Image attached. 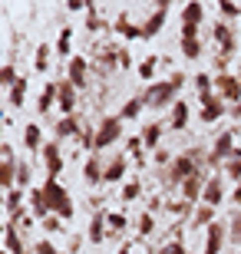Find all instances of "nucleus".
Masks as SVG:
<instances>
[{
	"instance_id": "nucleus-1",
	"label": "nucleus",
	"mask_w": 241,
	"mask_h": 254,
	"mask_svg": "<svg viewBox=\"0 0 241 254\" xmlns=\"http://www.w3.org/2000/svg\"><path fill=\"white\" fill-rule=\"evenodd\" d=\"M188 83L185 73H172L168 79H156V83L146 86V93H142V99H146V109H172V106L178 103V93H182V86Z\"/></svg>"
},
{
	"instance_id": "nucleus-2",
	"label": "nucleus",
	"mask_w": 241,
	"mask_h": 254,
	"mask_svg": "<svg viewBox=\"0 0 241 254\" xmlns=\"http://www.w3.org/2000/svg\"><path fill=\"white\" fill-rule=\"evenodd\" d=\"M43 195H47V201H50V211H53L56 218H63V221H70V218L76 215V205H73V195L66 191V185L60 179H47L43 185Z\"/></svg>"
},
{
	"instance_id": "nucleus-3",
	"label": "nucleus",
	"mask_w": 241,
	"mask_h": 254,
	"mask_svg": "<svg viewBox=\"0 0 241 254\" xmlns=\"http://www.w3.org/2000/svg\"><path fill=\"white\" fill-rule=\"evenodd\" d=\"M235 126L232 129H222L218 132V135H215V142H212V149H208V159H205V165H208V169H222L225 162L232 159V152L238 149V145H235Z\"/></svg>"
},
{
	"instance_id": "nucleus-4",
	"label": "nucleus",
	"mask_w": 241,
	"mask_h": 254,
	"mask_svg": "<svg viewBox=\"0 0 241 254\" xmlns=\"http://www.w3.org/2000/svg\"><path fill=\"white\" fill-rule=\"evenodd\" d=\"M122 119L119 116H102L99 126H96V152H106L109 145H116V142L122 139Z\"/></svg>"
},
{
	"instance_id": "nucleus-5",
	"label": "nucleus",
	"mask_w": 241,
	"mask_h": 254,
	"mask_svg": "<svg viewBox=\"0 0 241 254\" xmlns=\"http://www.w3.org/2000/svg\"><path fill=\"white\" fill-rule=\"evenodd\" d=\"M212 40L218 43V57L235 60V53H238V33H235V27L228 23V20H218V23H215Z\"/></svg>"
},
{
	"instance_id": "nucleus-6",
	"label": "nucleus",
	"mask_w": 241,
	"mask_h": 254,
	"mask_svg": "<svg viewBox=\"0 0 241 254\" xmlns=\"http://www.w3.org/2000/svg\"><path fill=\"white\" fill-rule=\"evenodd\" d=\"M0 189L3 191H10V189H17V172H20V162H17V155H13V145L10 142H3L0 145Z\"/></svg>"
},
{
	"instance_id": "nucleus-7",
	"label": "nucleus",
	"mask_w": 241,
	"mask_h": 254,
	"mask_svg": "<svg viewBox=\"0 0 241 254\" xmlns=\"http://www.w3.org/2000/svg\"><path fill=\"white\" fill-rule=\"evenodd\" d=\"M198 103H202L198 119H202L205 126H208V123H218V119H222V116H228V109H232V106L225 103L218 93H202V96H198Z\"/></svg>"
},
{
	"instance_id": "nucleus-8",
	"label": "nucleus",
	"mask_w": 241,
	"mask_h": 254,
	"mask_svg": "<svg viewBox=\"0 0 241 254\" xmlns=\"http://www.w3.org/2000/svg\"><path fill=\"white\" fill-rule=\"evenodd\" d=\"M215 93L222 96L228 106L241 103V76H235V73H215Z\"/></svg>"
},
{
	"instance_id": "nucleus-9",
	"label": "nucleus",
	"mask_w": 241,
	"mask_h": 254,
	"mask_svg": "<svg viewBox=\"0 0 241 254\" xmlns=\"http://www.w3.org/2000/svg\"><path fill=\"white\" fill-rule=\"evenodd\" d=\"M27 189H10V191H3V211H7V221H13L17 225L20 218L27 215Z\"/></svg>"
},
{
	"instance_id": "nucleus-10",
	"label": "nucleus",
	"mask_w": 241,
	"mask_h": 254,
	"mask_svg": "<svg viewBox=\"0 0 241 254\" xmlns=\"http://www.w3.org/2000/svg\"><path fill=\"white\" fill-rule=\"evenodd\" d=\"M40 159H43V169H47V179H60V172H63V152H60V142L50 139L40 152Z\"/></svg>"
},
{
	"instance_id": "nucleus-11",
	"label": "nucleus",
	"mask_w": 241,
	"mask_h": 254,
	"mask_svg": "<svg viewBox=\"0 0 241 254\" xmlns=\"http://www.w3.org/2000/svg\"><path fill=\"white\" fill-rule=\"evenodd\" d=\"M66 79L76 86V89H86L89 86V60L83 53H76L70 63H66Z\"/></svg>"
},
{
	"instance_id": "nucleus-12",
	"label": "nucleus",
	"mask_w": 241,
	"mask_h": 254,
	"mask_svg": "<svg viewBox=\"0 0 241 254\" xmlns=\"http://www.w3.org/2000/svg\"><path fill=\"white\" fill-rule=\"evenodd\" d=\"M3 251L7 254H30L27 241L20 235V228L13 225V221H7V218H3Z\"/></svg>"
},
{
	"instance_id": "nucleus-13",
	"label": "nucleus",
	"mask_w": 241,
	"mask_h": 254,
	"mask_svg": "<svg viewBox=\"0 0 241 254\" xmlns=\"http://www.w3.org/2000/svg\"><path fill=\"white\" fill-rule=\"evenodd\" d=\"M83 179H86V185H93V189H99V185H102V179H106V165H102V155H99V152L86 155V162H83Z\"/></svg>"
},
{
	"instance_id": "nucleus-14",
	"label": "nucleus",
	"mask_w": 241,
	"mask_h": 254,
	"mask_svg": "<svg viewBox=\"0 0 241 254\" xmlns=\"http://www.w3.org/2000/svg\"><path fill=\"white\" fill-rule=\"evenodd\" d=\"M225 235H228V228H225L222 221H212V225L205 228V251L202 254H222Z\"/></svg>"
},
{
	"instance_id": "nucleus-15",
	"label": "nucleus",
	"mask_w": 241,
	"mask_h": 254,
	"mask_svg": "<svg viewBox=\"0 0 241 254\" xmlns=\"http://www.w3.org/2000/svg\"><path fill=\"white\" fill-rule=\"evenodd\" d=\"M56 83H60V99H56V109H60L63 116H76V93H80V89H76L70 79H56Z\"/></svg>"
},
{
	"instance_id": "nucleus-16",
	"label": "nucleus",
	"mask_w": 241,
	"mask_h": 254,
	"mask_svg": "<svg viewBox=\"0 0 241 254\" xmlns=\"http://www.w3.org/2000/svg\"><path fill=\"white\" fill-rule=\"evenodd\" d=\"M225 201V179L215 172V175H208V182H205V195H202V205H212L218 208Z\"/></svg>"
},
{
	"instance_id": "nucleus-17",
	"label": "nucleus",
	"mask_w": 241,
	"mask_h": 254,
	"mask_svg": "<svg viewBox=\"0 0 241 254\" xmlns=\"http://www.w3.org/2000/svg\"><path fill=\"white\" fill-rule=\"evenodd\" d=\"M27 201H30V215L40 218V221H47V218L53 215V211H50L47 195H43V189H30V191H27Z\"/></svg>"
},
{
	"instance_id": "nucleus-18",
	"label": "nucleus",
	"mask_w": 241,
	"mask_h": 254,
	"mask_svg": "<svg viewBox=\"0 0 241 254\" xmlns=\"http://www.w3.org/2000/svg\"><path fill=\"white\" fill-rule=\"evenodd\" d=\"M165 17H168V0H159V10L146 20V23H142V37H146V40H149V37H156L159 30L165 27Z\"/></svg>"
},
{
	"instance_id": "nucleus-19",
	"label": "nucleus",
	"mask_w": 241,
	"mask_h": 254,
	"mask_svg": "<svg viewBox=\"0 0 241 254\" xmlns=\"http://www.w3.org/2000/svg\"><path fill=\"white\" fill-rule=\"evenodd\" d=\"M53 132H56V139H80L83 119H80V116H63V119L53 126Z\"/></svg>"
},
{
	"instance_id": "nucleus-20",
	"label": "nucleus",
	"mask_w": 241,
	"mask_h": 254,
	"mask_svg": "<svg viewBox=\"0 0 241 254\" xmlns=\"http://www.w3.org/2000/svg\"><path fill=\"white\" fill-rule=\"evenodd\" d=\"M205 182H208V175H192V179L182 182V198H185L188 205L202 201V195H205Z\"/></svg>"
},
{
	"instance_id": "nucleus-21",
	"label": "nucleus",
	"mask_w": 241,
	"mask_h": 254,
	"mask_svg": "<svg viewBox=\"0 0 241 254\" xmlns=\"http://www.w3.org/2000/svg\"><path fill=\"white\" fill-rule=\"evenodd\" d=\"M126 172H129V155H116V159L106 165V179H102V185H116V182H122Z\"/></svg>"
},
{
	"instance_id": "nucleus-22",
	"label": "nucleus",
	"mask_w": 241,
	"mask_h": 254,
	"mask_svg": "<svg viewBox=\"0 0 241 254\" xmlns=\"http://www.w3.org/2000/svg\"><path fill=\"white\" fill-rule=\"evenodd\" d=\"M56 99H60V83H56V79H47L43 93H40V103H37V113L40 116H50V109L56 106Z\"/></svg>"
},
{
	"instance_id": "nucleus-23",
	"label": "nucleus",
	"mask_w": 241,
	"mask_h": 254,
	"mask_svg": "<svg viewBox=\"0 0 241 254\" xmlns=\"http://www.w3.org/2000/svg\"><path fill=\"white\" fill-rule=\"evenodd\" d=\"M23 145H27V152H33V155H40L43 152V129H40L37 123H27L23 126Z\"/></svg>"
},
{
	"instance_id": "nucleus-24",
	"label": "nucleus",
	"mask_w": 241,
	"mask_h": 254,
	"mask_svg": "<svg viewBox=\"0 0 241 254\" xmlns=\"http://www.w3.org/2000/svg\"><path fill=\"white\" fill-rule=\"evenodd\" d=\"M109 238V225H106V211H93L89 218V241L93 245H102Z\"/></svg>"
},
{
	"instance_id": "nucleus-25",
	"label": "nucleus",
	"mask_w": 241,
	"mask_h": 254,
	"mask_svg": "<svg viewBox=\"0 0 241 254\" xmlns=\"http://www.w3.org/2000/svg\"><path fill=\"white\" fill-rule=\"evenodd\" d=\"M162 129H165V126L159 123V119H152V123L142 126L139 135H142V142H146V149H149V152H156V149H159V142H162Z\"/></svg>"
},
{
	"instance_id": "nucleus-26",
	"label": "nucleus",
	"mask_w": 241,
	"mask_h": 254,
	"mask_svg": "<svg viewBox=\"0 0 241 254\" xmlns=\"http://www.w3.org/2000/svg\"><path fill=\"white\" fill-rule=\"evenodd\" d=\"M188 106H185V99H178L175 106H172V116H168V129H175V132H185V126H188Z\"/></svg>"
},
{
	"instance_id": "nucleus-27",
	"label": "nucleus",
	"mask_w": 241,
	"mask_h": 254,
	"mask_svg": "<svg viewBox=\"0 0 241 254\" xmlns=\"http://www.w3.org/2000/svg\"><path fill=\"white\" fill-rule=\"evenodd\" d=\"M23 99H27V76H20L17 83L7 89V106H10V109H20Z\"/></svg>"
},
{
	"instance_id": "nucleus-28",
	"label": "nucleus",
	"mask_w": 241,
	"mask_h": 254,
	"mask_svg": "<svg viewBox=\"0 0 241 254\" xmlns=\"http://www.w3.org/2000/svg\"><path fill=\"white\" fill-rule=\"evenodd\" d=\"M142 109H146V99H142V96H132V99H126V103L119 106V113H116V116L126 123V119H139Z\"/></svg>"
},
{
	"instance_id": "nucleus-29",
	"label": "nucleus",
	"mask_w": 241,
	"mask_h": 254,
	"mask_svg": "<svg viewBox=\"0 0 241 254\" xmlns=\"http://www.w3.org/2000/svg\"><path fill=\"white\" fill-rule=\"evenodd\" d=\"M202 20H205V7L198 3V0H192V3L182 7V23H188V27H202Z\"/></svg>"
},
{
	"instance_id": "nucleus-30",
	"label": "nucleus",
	"mask_w": 241,
	"mask_h": 254,
	"mask_svg": "<svg viewBox=\"0 0 241 254\" xmlns=\"http://www.w3.org/2000/svg\"><path fill=\"white\" fill-rule=\"evenodd\" d=\"M116 33H119L122 40H146V37H142V27H136V23H132L126 13L116 20Z\"/></svg>"
},
{
	"instance_id": "nucleus-31",
	"label": "nucleus",
	"mask_w": 241,
	"mask_h": 254,
	"mask_svg": "<svg viewBox=\"0 0 241 254\" xmlns=\"http://www.w3.org/2000/svg\"><path fill=\"white\" fill-rule=\"evenodd\" d=\"M56 53L66 60H73V27H60V37H56Z\"/></svg>"
},
{
	"instance_id": "nucleus-32",
	"label": "nucleus",
	"mask_w": 241,
	"mask_h": 254,
	"mask_svg": "<svg viewBox=\"0 0 241 254\" xmlns=\"http://www.w3.org/2000/svg\"><path fill=\"white\" fill-rule=\"evenodd\" d=\"M215 211H218V208H212V205H198L195 208V215H192V228H208L212 225V221H218V218H215Z\"/></svg>"
},
{
	"instance_id": "nucleus-33",
	"label": "nucleus",
	"mask_w": 241,
	"mask_h": 254,
	"mask_svg": "<svg viewBox=\"0 0 241 254\" xmlns=\"http://www.w3.org/2000/svg\"><path fill=\"white\" fill-rule=\"evenodd\" d=\"M102 27H109V23H106V17H99V7H96V3H89V10H86V30H89V33H99Z\"/></svg>"
},
{
	"instance_id": "nucleus-34",
	"label": "nucleus",
	"mask_w": 241,
	"mask_h": 254,
	"mask_svg": "<svg viewBox=\"0 0 241 254\" xmlns=\"http://www.w3.org/2000/svg\"><path fill=\"white\" fill-rule=\"evenodd\" d=\"M106 225H109V238H116L119 231H126V228H129V218L119 215V211H106Z\"/></svg>"
},
{
	"instance_id": "nucleus-35",
	"label": "nucleus",
	"mask_w": 241,
	"mask_h": 254,
	"mask_svg": "<svg viewBox=\"0 0 241 254\" xmlns=\"http://www.w3.org/2000/svg\"><path fill=\"white\" fill-rule=\"evenodd\" d=\"M222 172H225V175H228L232 182H241V149L232 152V159L222 165Z\"/></svg>"
},
{
	"instance_id": "nucleus-36",
	"label": "nucleus",
	"mask_w": 241,
	"mask_h": 254,
	"mask_svg": "<svg viewBox=\"0 0 241 254\" xmlns=\"http://www.w3.org/2000/svg\"><path fill=\"white\" fill-rule=\"evenodd\" d=\"M17 66H13V60H3V66H0V86H3V93H7L10 86L17 83Z\"/></svg>"
},
{
	"instance_id": "nucleus-37",
	"label": "nucleus",
	"mask_w": 241,
	"mask_h": 254,
	"mask_svg": "<svg viewBox=\"0 0 241 254\" xmlns=\"http://www.w3.org/2000/svg\"><path fill=\"white\" fill-rule=\"evenodd\" d=\"M192 83H195V89H198V96H202V93H215V76L208 73V69L195 73V76H192Z\"/></svg>"
},
{
	"instance_id": "nucleus-38",
	"label": "nucleus",
	"mask_w": 241,
	"mask_h": 254,
	"mask_svg": "<svg viewBox=\"0 0 241 254\" xmlns=\"http://www.w3.org/2000/svg\"><path fill=\"white\" fill-rule=\"evenodd\" d=\"M159 63H162V60H159L156 53H149V57H146V60H142V63H139V79H146V83H149V79L156 76Z\"/></svg>"
},
{
	"instance_id": "nucleus-39",
	"label": "nucleus",
	"mask_w": 241,
	"mask_h": 254,
	"mask_svg": "<svg viewBox=\"0 0 241 254\" xmlns=\"http://www.w3.org/2000/svg\"><path fill=\"white\" fill-rule=\"evenodd\" d=\"M50 53H53L50 43H40L37 47V60H33V69H37V73H47L50 69Z\"/></svg>"
},
{
	"instance_id": "nucleus-40",
	"label": "nucleus",
	"mask_w": 241,
	"mask_h": 254,
	"mask_svg": "<svg viewBox=\"0 0 241 254\" xmlns=\"http://www.w3.org/2000/svg\"><path fill=\"white\" fill-rule=\"evenodd\" d=\"M202 53H205L202 40H182V57H185V60H198Z\"/></svg>"
},
{
	"instance_id": "nucleus-41",
	"label": "nucleus",
	"mask_w": 241,
	"mask_h": 254,
	"mask_svg": "<svg viewBox=\"0 0 241 254\" xmlns=\"http://www.w3.org/2000/svg\"><path fill=\"white\" fill-rule=\"evenodd\" d=\"M165 208H168V215H175V218H188V215L195 211V205H188L185 198H178V201H168Z\"/></svg>"
},
{
	"instance_id": "nucleus-42",
	"label": "nucleus",
	"mask_w": 241,
	"mask_h": 254,
	"mask_svg": "<svg viewBox=\"0 0 241 254\" xmlns=\"http://www.w3.org/2000/svg\"><path fill=\"white\" fill-rule=\"evenodd\" d=\"M119 195H122V201H136V198L142 195V182H139V179H129L126 185H122Z\"/></svg>"
},
{
	"instance_id": "nucleus-43",
	"label": "nucleus",
	"mask_w": 241,
	"mask_h": 254,
	"mask_svg": "<svg viewBox=\"0 0 241 254\" xmlns=\"http://www.w3.org/2000/svg\"><path fill=\"white\" fill-rule=\"evenodd\" d=\"M136 228H139V238H149L152 231H156V215H152V211H142Z\"/></svg>"
},
{
	"instance_id": "nucleus-44",
	"label": "nucleus",
	"mask_w": 241,
	"mask_h": 254,
	"mask_svg": "<svg viewBox=\"0 0 241 254\" xmlns=\"http://www.w3.org/2000/svg\"><path fill=\"white\" fill-rule=\"evenodd\" d=\"M218 10H222L225 20H238L241 17V3H232V0H218Z\"/></svg>"
},
{
	"instance_id": "nucleus-45",
	"label": "nucleus",
	"mask_w": 241,
	"mask_h": 254,
	"mask_svg": "<svg viewBox=\"0 0 241 254\" xmlns=\"http://www.w3.org/2000/svg\"><path fill=\"white\" fill-rule=\"evenodd\" d=\"M30 179H33V169H30V162H20V172H17V189H27V191H30Z\"/></svg>"
},
{
	"instance_id": "nucleus-46",
	"label": "nucleus",
	"mask_w": 241,
	"mask_h": 254,
	"mask_svg": "<svg viewBox=\"0 0 241 254\" xmlns=\"http://www.w3.org/2000/svg\"><path fill=\"white\" fill-rule=\"evenodd\" d=\"M156 254H188V251H185V241H178V238H172V241H168V245H162Z\"/></svg>"
},
{
	"instance_id": "nucleus-47",
	"label": "nucleus",
	"mask_w": 241,
	"mask_h": 254,
	"mask_svg": "<svg viewBox=\"0 0 241 254\" xmlns=\"http://www.w3.org/2000/svg\"><path fill=\"white\" fill-rule=\"evenodd\" d=\"M33 254H60V251H56V245L50 238H40L37 245H33Z\"/></svg>"
},
{
	"instance_id": "nucleus-48",
	"label": "nucleus",
	"mask_w": 241,
	"mask_h": 254,
	"mask_svg": "<svg viewBox=\"0 0 241 254\" xmlns=\"http://www.w3.org/2000/svg\"><path fill=\"white\" fill-rule=\"evenodd\" d=\"M232 241H235V245H241V208L232 215Z\"/></svg>"
},
{
	"instance_id": "nucleus-49",
	"label": "nucleus",
	"mask_w": 241,
	"mask_h": 254,
	"mask_svg": "<svg viewBox=\"0 0 241 254\" xmlns=\"http://www.w3.org/2000/svg\"><path fill=\"white\" fill-rule=\"evenodd\" d=\"M182 40H202V27H188V23H182Z\"/></svg>"
},
{
	"instance_id": "nucleus-50",
	"label": "nucleus",
	"mask_w": 241,
	"mask_h": 254,
	"mask_svg": "<svg viewBox=\"0 0 241 254\" xmlns=\"http://www.w3.org/2000/svg\"><path fill=\"white\" fill-rule=\"evenodd\" d=\"M43 228H47V235H50V231H63V218H56V215H50L47 221H43Z\"/></svg>"
},
{
	"instance_id": "nucleus-51",
	"label": "nucleus",
	"mask_w": 241,
	"mask_h": 254,
	"mask_svg": "<svg viewBox=\"0 0 241 254\" xmlns=\"http://www.w3.org/2000/svg\"><path fill=\"white\" fill-rule=\"evenodd\" d=\"M119 69H132V53L129 50H119Z\"/></svg>"
},
{
	"instance_id": "nucleus-52",
	"label": "nucleus",
	"mask_w": 241,
	"mask_h": 254,
	"mask_svg": "<svg viewBox=\"0 0 241 254\" xmlns=\"http://www.w3.org/2000/svg\"><path fill=\"white\" fill-rule=\"evenodd\" d=\"M33 221H37L33 215H23V218L17 221V228H20V231H30V228H33Z\"/></svg>"
},
{
	"instance_id": "nucleus-53",
	"label": "nucleus",
	"mask_w": 241,
	"mask_h": 254,
	"mask_svg": "<svg viewBox=\"0 0 241 254\" xmlns=\"http://www.w3.org/2000/svg\"><path fill=\"white\" fill-rule=\"evenodd\" d=\"M232 205L241 208V182H235V191H232Z\"/></svg>"
},
{
	"instance_id": "nucleus-54",
	"label": "nucleus",
	"mask_w": 241,
	"mask_h": 254,
	"mask_svg": "<svg viewBox=\"0 0 241 254\" xmlns=\"http://www.w3.org/2000/svg\"><path fill=\"white\" fill-rule=\"evenodd\" d=\"M66 10H89V3H83V0H70V3H66Z\"/></svg>"
},
{
	"instance_id": "nucleus-55",
	"label": "nucleus",
	"mask_w": 241,
	"mask_h": 254,
	"mask_svg": "<svg viewBox=\"0 0 241 254\" xmlns=\"http://www.w3.org/2000/svg\"><path fill=\"white\" fill-rule=\"evenodd\" d=\"M228 116H232L235 123H241V103H235V106H232V109H228Z\"/></svg>"
},
{
	"instance_id": "nucleus-56",
	"label": "nucleus",
	"mask_w": 241,
	"mask_h": 254,
	"mask_svg": "<svg viewBox=\"0 0 241 254\" xmlns=\"http://www.w3.org/2000/svg\"><path fill=\"white\" fill-rule=\"evenodd\" d=\"M119 254H132V251H129V245H122V251H119Z\"/></svg>"
},
{
	"instance_id": "nucleus-57",
	"label": "nucleus",
	"mask_w": 241,
	"mask_h": 254,
	"mask_svg": "<svg viewBox=\"0 0 241 254\" xmlns=\"http://www.w3.org/2000/svg\"><path fill=\"white\" fill-rule=\"evenodd\" d=\"M3 254H7V251H3Z\"/></svg>"
}]
</instances>
